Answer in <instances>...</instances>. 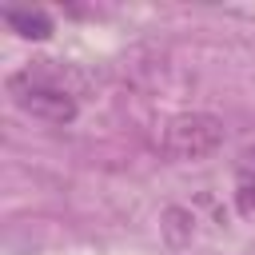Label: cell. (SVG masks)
I'll return each instance as SVG.
<instances>
[{
	"mask_svg": "<svg viewBox=\"0 0 255 255\" xmlns=\"http://www.w3.org/2000/svg\"><path fill=\"white\" fill-rule=\"evenodd\" d=\"M4 24L24 36V40H44L52 36V16L44 8H4Z\"/></svg>",
	"mask_w": 255,
	"mask_h": 255,
	"instance_id": "3957f363",
	"label": "cell"
},
{
	"mask_svg": "<svg viewBox=\"0 0 255 255\" xmlns=\"http://www.w3.org/2000/svg\"><path fill=\"white\" fill-rule=\"evenodd\" d=\"M159 147L171 159H203V155H211V151L223 147V120L207 116V112L175 116V120H167Z\"/></svg>",
	"mask_w": 255,
	"mask_h": 255,
	"instance_id": "7a4b0ae2",
	"label": "cell"
},
{
	"mask_svg": "<svg viewBox=\"0 0 255 255\" xmlns=\"http://www.w3.org/2000/svg\"><path fill=\"white\" fill-rule=\"evenodd\" d=\"M243 163H247V167H255V151H247V155H243Z\"/></svg>",
	"mask_w": 255,
	"mask_h": 255,
	"instance_id": "277c9868",
	"label": "cell"
},
{
	"mask_svg": "<svg viewBox=\"0 0 255 255\" xmlns=\"http://www.w3.org/2000/svg\"><path fill=\"white\" fill-rule=\"evenodd\" d=\"M44 64L48 60H40V64L8 76V96H12V104L24 116H32L40 124H72L76 112H80V104H76L72 88L56 72H48Z\"/></svg>",
	"mask_w": 255,
	"mask_h": 255,
	"instance_id": "6da1fadb",
	"label": "cell"
}]
</instances>
